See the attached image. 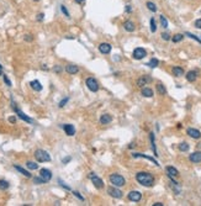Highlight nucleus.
I'll list each match as a JSON object with an SVG mask.
<instances>
[{
	"label": "nucleus",
	"mask_w": 201,
	"mask_h": 206,
	"mask_svg": "<svg viewBox=\"0 0 201 206\" xmlns=\"http://www.w3.org/2000/svg\"><path fill=\"white\" fill-rule=\"evenodd\" d=\"M30 87H31L34 90H36V91H41L42 90V85H41V83H39L38 80H32L31 83H30Z\"/></svg>",
	"instance_id": "obj_21"
},
{
	"label": "nucleus",
	"mask_w": 201,
	"mask_h": 206,
	"mask_svg": "<svg viewBox=\"0 0 201 206\" xmlns=\"http://www.w3.org/2000/svg\"><path fill=\"white\" fill-rule=\"evenodd\" d=\"M186 80L190 81V83H194V81L197 79V72L196 70H190L186 73Z\"/></svg>",
	"instance_id": "obj_15"
},
{
	"label": "nucleus",
	"mask_w": 201,
	"mask_h": 206,
	"mask_svg": "<svg viewBox=\"0 0 201 206\" xmlns=\"http://www.w3.org/2000/svg\"><path fill=\"white\" fill-rule=\"evenodd\" d=\"M9 121L11 122V123H14V122H16V117H14V116H11V117H9Z\"/></svg>",
	"instance_id": "obj_46"
},
{
	"label": "nucleus",
	"mask_w": 201,
	"mask_h": 206,
	"mask_svg": "<svg viewBox=\"0 0 201 206\" xmlns=\"http://www.w3.org/2000/svg\"><path fill=\"white\" fill-rule=\"evenodd\" d=\"M179 151H182V152H188V151H189V145H188L186 142L180 143V145H179Z\"/></svg>",
	"instance_id": "obj_33"
},
{
	"label": "nucleus",
	"mask_w": 201,
	"mask_h": 206,
	"mask_svg": "<svg viewBox=\"0 0 201 206\" xmlns=\"http://www.w3.org/2000/svg\"><path fill=\"white\" fill-rule=\"evenodd\" d=\"M14 167H15V169H16L17 172L21 173L24 177H26V178H31V177H32L31 174H30V172H27V170H26V169H24L22 167H20V166H14Z\"/></svg>",
	"instance_id": "obj_23"
},
{
	"label": "nucleus",
	"mask_w": 201,
	"mask_h": 206,
	"mask_svg": "<svg viewBox=\"0 0 201 206\" xmlns=\"http://www.w3.org/2000/svg\"><path fill=\"white\" fill-rule=\"evenodd\" d=\"M14 110H15V112L17 114V116H19L20 119H21V120H24V121H26V122H28V123H32V122H34L31 117H28L27 115H25L21 110H20V109H17V107L15 106V104H14Z\"/></svg>",
	"instance_id": "obj_11"
},
{
	"label": "nucleus",
	"mask_w": 201,
	"mask_h": 206,
	"mask_svg": "<svg viewBox=\"0 0 201 206\" xmlns=\"http://www.w3.org/2000/svg\"><path fill=\"white\" fill-rule=\"evenodd\" d=\"M147 7H148V10L149 11H152V13H156L157 11V5L154 4V3H152V1H147Z\"/></svg>",
	"instance_id": "obj_31"
},
{
	"label": "nucleus",
	"mask_w": 201,
	"mask_h": 206,
	"mask_svg": "<svg viewBox=\"0 0 201 206\" xmlns=\"http://www.w3.org/2000/svg\"><path fill=\"white\" fill-rule=\"evenodd\" d=\"M142 95L146 98H152L153 96V90L150 88H143L142 89Z\"/></svg>",
	"instance_id": "obj_26"
},
{
	"label": "nucleus",
	"mask_w": 201,
	"mask_h": 206,
	"mask_svg": "<svg viewBox=\"0 0 201 206\" xmlns=\"http://www.w3.org/2000/svg\"><path fill=\"white\" fill-rule=\"evenodd\" d=\"M186 133L191 138H194V140H199L201 137V132L199 130H196V128H188L186 130Z\"/></svg>",
	"instance_id": "obj_13"
},
{
	"label": "nucleus",
	"mask_w": 201,
	"mask_h": 206,
	"mask_svg": "<svg viewBox=\"0 0 201 206\" xmlns=\"http://www.w3.org/2000/svg\"><path fill=\"white\" fill-rule=\"evenodd\" d=\"M195 27L196 28H201V19H199V20H196V21H195Z\"/></svg>",
	"instance_id": "obj_42"
},
{
	"label": "nucleus",
	"mask_w": 201,
	"mask_h": 206,
	"mask_svg": "<svg viewBox=\"0 0 201 206\" xmlns=\"http://www.w3.org/2000/svg\"><path fill=\"white\" fill-rule=\"evenodd\" d=\"M148 81H150V78L149 77H142V78H139L138 81H137V85L138 87H144Z\"/></svg>",
	"instance_id": "obj_25"
},
{
	"label": "nucleus",
	"mask_w": 201,
	"mask_h": 206,
	"mask_svg": "<svg viewBox=\"0 0 201 206\" xmlns=\"http://www.w3.org/2000/svg\"><path fill=\"white\" fill-rule=\"evenodd\" d=\"M189 159H190V162H193V163H200L201 162V152L197 151V152L191 153L189 156Z\"/></svg>",
	"instance_id": "obj_14"
},
{
	"label": "nucleus",
	"mask_w": 201,
	"mask_h": 206,
	"mask_svg": "<svg viewBox=\"0 0 201 206\" xmlns=\"http://www.w3.org/2000/svg\"><path fill=\"white\" fill-rule=\"evenodd\" d=\"M127 198H128V200H131L133 202H138V201H141V199H142V194L137 190H132V191L128 193Z\"/></svg>",
	"instance_id": "obj_9"
},
{
	"label": "nucleus",
	"mask_w": 201,
	"mask_h": 206,
	"mask_svg": "<svg viewBox=\"0 0 201 206\" xmlns=\"http://www.w3.org/2000/svg\"><path fill=\"white\" fill-rule=\"evenodd\" d=\"M124 28L127 31V32H133V31L136 30V26L131 20H127V21L124 22Z\"/></svg>",
	"instance_id": "obj_17"
},
{
	"label": "nucleus",
	"mask_w": 201,
	"mask_h": 206,
	"mask_svg": "<svg viewBox=\"0 0 201 206\" xmlns=\"http://www.w3.org/2000/svg\"><path fill=\"white\" fill-rule=\"evenodd\" d=\"M132 157L133 158H146V159H148V160H150L153 164H156L157 167H159V164H158V162L154 159V158H152V157H149V156H146V154H142V153H132Z\"/></svg>",
	"instance_id": "obj_12"
},
{
	"label": "nucleus",
	"mask_w": 201,
	"mask_h": 206,
	"mask_svg": "<svg viewBox=\"0 0 201 206\" xmlns=\"http://www.w3.org/2000/svg\"><path fill=\"white\" fill-rule=\"evenodd\" d=\"M183 38H184V35L183 34H176V35H174L172 37V41H173L174 43H178V42H180V41H183Z\"/></svg>",
	"instance_id": "obj_28"
},
{
	"label": "nucleus",
	"mask_w": 201,
	"mask_h": 206,
	"mask_svg": "<svg viewBox=\"0 0 201 206\" xmlns=\"http://www.w3.org/2000/svg\"><path fill=\"white\" fill-rule=\"evenodd\" d=\"M70 160V158H67V159H63V163H67V162H69Z\"/></svg>",
	"instance_id": "obj_52"
},
{
	"label": "nucleus",
	"mask_w": 201,
	"mask_h": 206,
	"mask_svg": "<svg viewBox=\"0 0 201 206\" xmlns=\"http://www.w3.org/2000/svg\"><path fill=\"white\" fill-rule=\"evenodd\" d=\"M157 91H158V94H160V95H165L167 94V89L164 88V85L163 84H157Z\"/></svg>",
	"instance_id": "obj_27"
},
{
	"label": "nucleus",
	"mask_w": 201,
	"mask_h": 206,
	"mask_svg": "<svg viewBox=\"0 0 201 206\" xmlns=\"http://www.w3.org/2000/svg\"><path fill=\"white\" fill-rule=\"evenodd\" d=\"M39 177L42 178V180L45 183H48L49 180L52 179V172L49 169H46V168H42L41 170H39Z\"/></svg>",
	"instance_id": "obj_7"
},
{
	"label": "nucleus",
	"mask_w": 201,
	"mask_h": 206,
	"mask_svg": "<svg viewBox=\"0 0 201 206\" xmlns=\"http://www.w3.org/2000/svg\"><path fill=\"white\" fill-rule=\"evenodd\" d=\"M126 11H127V13H131V11H132L131 5H127V6H126Z\"/></svg>",
	"instance_id": "obj_47"
},
{
	"label": "nucleus",
	"mask_w": 201,
	"mask_h": 206,
	"mask_svg": "<svg viewBox=\"0 0 201 206\" xmlns=\"http://www.w3.org/2000/svg\"><path fill=\"white\" fill-rule=\"evenodd\" d=\"M160 36H162V38H163L164 41H169L170 38H172V37H170V34H169V32H163Z\"/></svg>",
	"instance_id": "obj_37"
},
{
	"label": "nucleus",
	"mask_w": 201,
	"mask_h": 206,
	"mask_svg": "<svg viewBox=\"0 0 201 206\" xmlns=\"http://www.w3.org/2000/svg\"><path fill=\"white\" fill-rule=\"evenodd\" d=\"M159 20H160V25H162V27L163 28H167L168 27V20L165 19V16L164 15H160L159 16Z\"/></svg>",
	"instance_id": "obj_32"
},
{
	"label": "nucleus",
	"mask_w": 201,
	"mask_h": 206,
	"mask_svg": "<svg viewBox=\"0 0 201 206\" xmlns=\"http://www.w3.org/2000/svg\"><path fill=\"white\" fill-rule=\"evenodd\" d=\"M172 72H173V75H175V77H182V75H184V69L182 67H174Z\"/></svg>",
	"instance_id": "obj_24"
},
{
	"label": "nucleus",
	"mask_w": 201,
	"mask_h": 206,
	"mask_svg": "<svg viewBox=\"0 0 201 206\" xmlns=\"http://www.w3.org/2000/svg\"><path fill=\"white\" fill-rule=\"evenodd\" d=\"M133 58L135 59H143L146 56H147V52H146V49L144 48H142V47H137L135 51H133Z\"/></svg>",
	"instance_id": "obj_8"
},
{
	"label": "nucleus",
	"mask_w": 201,
	"mask_h": 206,
	"mask_svg": "<svg viewBox=\"0 0 201 206\" xmlns=\"http://www.w3.org/2000/svg\"><path fill=\"white\" fill-rule=\"evenodd\" d=\"M34 156H35L36 160H37V162H39V163L51 162V156H49L48 152H46L45 149H36Z\"/></svg>",
	"instance_id": "obj_2"
},
{
	"label": "nucleus",
	"mask_w": 201,
	"mask_h": 206,
	"mask_svg": "<svg viewBox=\"0 0 201 206\" xmlns=\"http://www.w3.org/2000/svg\"><path fill=\"white\" fill-rule=\"evenodd\" d=\"M185 36H188V37H190V38H193V40H195V41H197V42H201V40H199L195 35H193V34H190V32H186L185 34Z\"/></svg>",
	"instance_id": "obj_38"
},
{
	"label": "nucleus",
	"mask_w": 201,
	"mask_h": 206,
	"mask_svg": "<svg viewBox=\"0 0 201 206\" xmlns=\"http://www.w3.org/2000/svg\"><path fill=\"white\" fill-rule=\"evenodd\" d=\"M63 130L66 131V135H68V136H74V133H75L74 126L70 125V123H66V125L63 126Z\"/></svg>",
	"instance_id": "obj_16"
},
{
	"label": "nucleus",
	"mask_w": 201,
	"mask_h": 206,
	"mask_svg": "<svg viewBox=\"0 0 201 206\" xmlns=\"http://www.w3.org/2000/svg\"><path fill=\"white\" fill-rule=\"evenodd\" d=\"M136 180L143 185V187H153L154 185V177L148 172H139L136 174Z\"/></svg>",
	"instance_id": "obj_1"
},
{
	"label": "nucleus",
	"mask_w": 201,
	"mask_h": 206,
	"mask_svg": "<svg viewBox=\"0 0 201 206\" xmlns=\"http://www.w3.org/2000/svg\"><path fill=\"white\" fill-rule=\"evenodd\" d=\"M153 206H163V204L162 202H156V204H153Z\"/></svg>",
	"instance_id": "obj_48"
},
{
	"label": "nucleus",
	"mask_w": 201,
	"mask_h": 206,
	"mask_svg": "<svg viewBox=\"0 0 201 206\" xmlns=\"http://www.w3.org/2000/svg\"><path fill=\"white\" fill-rule=\"evenodd\" d=\"M26 167L28 168V169H31V170H36V169H38V164L37 163H35V162H27L26 163Z\"/></svg>",
	"instance_id": "obj_29"
},
{
	"label": "nucleus",
	"mask_w": 201,
	"mask_h": 206,
	"mask_svg": "<svg viewBox=\"0 0 201 206\" xmlns=\"http://www.w3.org/2000/svg\"><path fill=\"white\" fill-rule=\"evenodd\" d=\"M34 180H35V183H36V184H43V183H45V181L42 180V178H41V177H39V178H35Z\"/></svg>",
	"instance_id": "obj_41"
},
{
	"label": "nucleus",
	"mask_w": 201,
	"mask_h": 206,
	"mask_svg": "<svg viewBox=\"0 0 201 206\" xmlns=\"http://www.w3.org/2000/svg\"><path fill=\"white\" fill-rule=\"evenodd\" d=\"M74 195H75V196H78L80 200H84V198H83V196H80V194H79L78 191H74Z\"/></svg>",
	"instance_id": "obj_44"
},
{
	"label": "nucleus",
	"mask_w": 201,
	"mask_h": 206,
	"mask_svg": "<svg viewBox=\"0 0 201 206\" xmlns=\"http://www.w3.org/2000/svg\"><path fill=\"white\" fill-rule=\"evenodd\" d=\"M10 187L6 180H0V190H6Z\"/></svg>",
	"instance_id": "obj_35"
},
{
	"label": "nucleus",
	"mask_w": 201,
	"mask_h": 206,
	"mask_svg": "<svg viewBox=\"0 0 201 206\" xmlns=\"http://www.w3.org/2000/svg\"><path fill=\"white\" fill-rule=\"evenodd\" d=\"M110 183H111L114 187H116V188H121V187H125V184H126V180H125V178L122 177V175H120V174H111L110 175Z\"/></svg>",
	"instance_id": "obj_3"
},
{
	"label": "nucleus",
	"mask_w": 201,
	"mask_h": 206,
	"mask_svg": "<svg viewBox=\"0 0 201 206\" xmlns=\"http://www.w3.org/2000/svg\"><path fill=\"white\" fill-rule=\"evenodd\" d=\"M74 1H75V3H78V4H82L83 1H85V0H74Z\"/></svg>",
	"instance_id": "obj_49"
},
{
	"label": "nucleus",
	"mask_w": 201,
	"mask_h": 206,
	"mask_svg": "<svg viewBox=\"0 0 201 206\" xmlns=\"http://www.w3.org/2000/svg\"><path fill=\"white\" fill-rule=\"evenodd\" d=\"M25 40H26V41H32L31 35H25Z\"/></svg>",
	"instance_id": "obj_45"
},
{
	"label": "nucleus",
	"mask_w": 201,
	"mask_h": 206,
	"mask_svg": "<svg viewBox=\"0 0 201 206\" xmlns=\"http://www.w3.org/2000/svg\"><path fill=\"white\" fill-rule=\"evenodd\" d=\"M78 70H79L78 66H74V64H69L66 67V72L68 74H75V73H78Z\"/></svg>",
	"instance_id": "obj_19"
},
{
	"label": "nucleus",
	"mask_w": 201,
	"mask_h": 206,
	"mask_svg": "<svg viewBox=\"0 0 201 206\" xmlns=\"http://www.w3.org/2000/svg\"><path fill=\"white\" fill-rule=\"evenodd\" d=\"M111 45L107 43V42H103V43H100L99 45V51H100V53L101 54H109L110 52H111Z\"/></svg>",
	"instance_id": "obj_10"
},
{
	"label": "nucleus",
	"mask_w": 201,
	"mask_h": 206,
	"mask_svg": "<svg viewBox=\"0 0 201 206\" xmlns=\"http://www.w3.org/2000/svg\"><path fill=\"white\" fill-rule=\"evenodd\" d=\"M150 31L154 34L156 31H157V24H156V20H154V17H152L150 19Z\"/></svg>",
	"instance_id": "obj_34"
},
{
	"label": "nucleus",
	"mask_w": 201,
	"mask_h": 206,
	"mask_svg": "<svg viewBox=\"0 0 201 206\" xmlns=\"http://www.w3.org/2000/svg\"><path fill=\"white\" fill-rule=\"evenodd\" d=\"M68 100H69V98H66V99H63L61 102H59V107H63L67 102H68Z\"/></svg>",
	"instance_id": "obj_40"
},
{
	"label": "nucleus",
	"mask_w": 201,
	"mask_h": 206,
	"mask_svg": "<svg viewBox=\"0 0 201 206\" xmlns=\"http://www.w3.org/2000/svg\"><path fill=\"white\" fill-rule=\"evenodd\" d=\"M3 79H4V81H5V84H6L7 87H11V81H10V80H9V78H7L6 75H4V74H3Z\"/></svg>",
	"instance_id": "obj_39"
},
{
	"label": "nucleus",
	"mask_w": 201,
	"mask_h": 206,
	"mask_svg": "<svg viewBox=\"0 0 201 206\" xmlns=\"http://www.w3.org/2000/svg\"><path fill=\"white\" fill-rule=\"evenodd\" d=\"M34 1H39V0H34Z\"/></svg>",
	"instance_id": "obj_53"
},
{
	"label": "nucleus",
	"mask_w": 201,
	"mask_h": 206,
	"mask_svg": "<svg viewBox=\"0 0 201 206\" xmlns=\"http://www.w3.org/2000/svg\"><path fill=\"white\" fill-rule=\"evenodd\" d=\"M107 194L111 198H115V199H121L122 198V191L118 190L116 187H110V188H107Z\"/></svg>",
	"instance_id": "obj_6"
},
{
	"label": "nucleus",
	"mask_w": 201,
	"mask_h": 206,
	"mask_svg": "<svg viewBox=\"0 0 201 206\" xmlns=\"http://www.w3.org/2000/svg\"><path fill=\"white\" fill-rule=\"evenodd\" d=\"M111 121H112V117L109 114H104L100 117V123H101V125H107V123H110Z\"/></svg>",
	"instance_id": "obj_18"
},
{
	"label": "nucleus",
	"mask_w": 201,
	"mask_h": 206,
	"mask_svg": "<svg viewBox=\"0 0 201 206\" xmlns=\"http://www.w3.org/2000/svg\"><path fill=\"white\" fill-rule=\"evenodd\" d=\"M0 75H3V66L0 64Z\"/></svg>",
	"instance_id": "obj_51"
},
{
	"label": "nucleus",
	"mask_w": 201,
	"mask_h": 206,
	"mask_svg": "<svg viewBox=\"0 0 201 206\" xmlns=\"http://www.w3.org/2000/svg\"><path fill=\"white\" fill-rule=\"evenodd\" d=\"M43 16H45V14H38V15H37V21H42V20H43Z\"/></svg>",
	"instance_id": "obj_43"
},
{
	"label": "nucleus",
	"mask_w": 201,
	"mask_h": 206,
	"mask_svg": "<svg viewBox=\"0 0 201 206\" xmlns=\"http://www.w3.org/2000/svg\"><path fill=\"white\" fill-rule=\"evenodd\" d=\"M158 64H159V60H158L157 58H152V59H150L148 63H147V66H149L150 68H156V67H158Z\"/></svg>",
	"instance_id": "obj_30"
},
{
	"label": "nucleus",
	"mask_w": 201,
	"mask_h": 206,
	"mask_svg": "<svg viewBox=\"0 0 201 206\" xmlns=\"http://www.w3.org/2000/svg\"><path fill=\"white\" fill-rule=\"evenodd\" d=\"M167 173H168V177H178L179 175V172H178V169L176 168H174V167H167Z\"/></svg>",
	"instance_id": "obj_20"
},
{
	"label": "nucleus",
	"mask_w": 201,
	"mask_h": 206,
	"mask_svg": "<svg viewBox=\"0 0 201 206\" xmlns=\"http://www.w3.org/2000/svg\"><path fill=\"white\" fill-rule=\"evenodd\" d=\"M61 11H62V13H63V14H64V15H66L68 19L70 17V14H69V11L67 10V7H66L64 5H61Z\"/></svg>",
	"instance_id": "obj_36"
},
{
	"label": "nucleus",
	"mask_w": 201,
	"mask_h": 206,
	"mask_svg": "<svg viewBox=\"0 0 201 206\" xmlns=\"http://www.w3.org/2000/svg\"><path fill=\"white\" fill-rule=\"evenodd\" d=\"M89 178H90V180H92V183L94 184V187L96 189H103L104 188V181H103V179H100L98 175H95V173H90Z\"/></svg>",
	"instance_id": "obj_5"
},
{
	"label": "nucleus",
	"mask_w": 201,
	"mask_h": 206,
	"mask_svg": "<svg viewBox=\"0 0 201 206\" xmlns=\"http://www.w3.org/2000/svg\"><path fill=\"white\" fill-rule=\"evenodd\" d=\"M54 72H58V73H59V72H61V68H59V67H54Z\"/></svg>",
	"instance_id": "obj_50"
},
{
	"label": "nucleus",
	"mask_w": 201,
	"mask_h": 206,
	"mask_svg": "<svg viewBox=\"0 0 201 206\" xmlns=\"http://www.w3.org/2000/svg\"><path fill=\"white\" fill-rule=\"evenodd\" d=\"M85 84H86V87H88V89L90 90V91H93V93H95V91H98L99 90V83H98V80L95 79V78H93V77H90V78H88L86 79V81H85Z\"/></svg>",
	"instance_id": "obj_4"
},
{
	"label": "nucleus",
	"mask_w": 201,
	"mask_h": 206,
	"mask_svg": "<svg viewBox=\"0 0 201 206\" xmlns=\"http://www.w3.org/2000/svg\"><path fill=\"white\" fill-rule=\"evenodd\" d=\"M149 140H150V145H152V149H153V152H154V156H158L157 147H156V141H154V133H153V132L149 133Z\"/></svg>",
	"instance_id": "obj_22"
}]
</instances>
